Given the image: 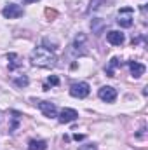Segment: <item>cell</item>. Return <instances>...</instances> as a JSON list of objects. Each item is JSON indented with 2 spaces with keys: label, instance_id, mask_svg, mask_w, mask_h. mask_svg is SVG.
<instances>
[{
  "label": "cell",
  "instance_id": "cell-7",
  "mask_svg": "<svg viewBox=\"0 0 148 150\" xmlns=\"http://www.w3.org/2000/svg\"><path fill=\"white\" fill-rule=\"evenodd\" d=\"M38 108L45 117H56V105L51 101H38Z\"/></svg>",
  "mask_w": 148,
  "mask_h": 150
},
{
  "label": "cell",
  "instance_id": "cell-11",
  "mask_svg": "<svg viewBox=\"0 0 148 150\" xmlns=\"http://www.w3.org/2000/svg\"><path fill=\"white\" fill-rule=\"evenodd\" d=\"M11 115H12V117H11V120H12V122H11V127H9V131H11V133H14V131L18 129L19 122H21V113L16 112V110H12V112H11Z\"/></svg>",
  "mask_w": 148,
  "mask_h": 150
},
{
  "label": "cell",
  "instance_id": "cell-13",
  "mask_svg": "<svg viewBox=\"0 0 148 150\" xmlns=\"http://www.w3.org/2000/svg\"><path fill=\"white\" fill-rule=\"evenodd\" d=\"M28 149L30 150H45L47 149V143L44 140H30Z\"/></svg>",
  "mask_w": 148,
  "mask_h": 150
},
{
  "label": "cell",
  "instance_id": "cell-19",
  "mask_svg": "<svg viewBox=\"0 0 148 150\" xmlns=\"http://www.w3.org/2000/svg\"><path fill=\"white\" fill-rule=\"evenodd\" d=\"M78 150H98V147H96V145H92V143H89V145H82Z\"/></svg>",
  "mask_w": 148,
  "mask_h": 150
},
{
  "label": "cell",
  "instance_id": "cell-18",
  "mask_svg": "<svg viewBox=\"0 0 148 150\" xmlns=\"http://www.w3.org/2000/svg\"><path fill=\"white\" fill-rule=\"evenodd\" d=\"M44 44H45V45H47V49H49V51H51V49H58V44H56V42H54V40H52V42H51V40H49V38H44Z\"/></svg>",
  "mask_w": 148,
  "mask_h": 150
},
{
  "label": "cell",
  "instance_id": "cell-14",
  "mask_svg": "<svg viewBox=\"0 0 148 150\" xmlns=\"http://www.w3.org/2000/svg\"><path fill=\"white\" fill-rule=\"evenodd\" d=\"M91 26H92V32H94L96 35H99V33L103 32V28H105V21H103V19H92Z\"/></svg>",
  "mask_w": 148,
  "mask_h": 150
},
{
  "label": "cell",
  "instance_id": "cell-23",
  "mask_svg": "<svg viewBox=\"0 0 148 150\" xmlns=\"http://www.w3.org/2000/svg\"><path fill=\"white\" fill-rule=\"evenodd\" d=\"M25 4H33V2H37V0H23Z\"/></svg>",
  "mask_w": 148,
  "mask_h": 150
},
{
  "label": "cell",
  "instance_id": "cell-9",
  "mask_svg": "<svg viewBox=\"0 0 148 150\" xmlns=\"http://www.w3.org/2000/svg\"><path fill=\"white\" fill-rule=\"evenodd\" d=\"M7 59H9V70H16V68H19V67H23L21 58H19L18 54H14V52L7 54Z\"/></svg>",
  "mask_w": 148,
  "mask_h": 150
},
{
  "label": "cell",
  "instance_id": "cell-2",
  "mask_svg": "<svg viewBox=\"0 0 148 150\" xmlns=\"http://www.w3.org/2000/svg\"><path fill=\"white\" fill-rule=\"evenodd\" d=\"M117 23L122 26V28H131L132 23H134V11L132 7H124L118 11V16H117Z\"/></svg>",
  "mask_w": 148,
  "mask_h": 150
},
{
  "label": "cell",
  "instance_id": "cell-20",
  "mask_svg": "<svg viewBox=\"0 0 148 150\" xmlns=\"http://www.w3.org/2000/svg\"><path fill=\"white\" fill-rule=\"evenodd\" d=\"M98 4H101V0H92V2H91V7H89V11L96 9V7H98Z\"/></svg>",
  "mask_w": 148,
  "mask_h": 150
},
{
  "label": "cell",
  "instance_id": "cell-4",
  "mask_svg": "<svg viewBox=\"0 0 148 150\" xmlns=\"http://www.w3.org/2000/svg\"><path fill=\"white\" fill-rule=\"evenodd\" d=\"M70 94L73 98H85L89 94V84L87 82H78L70 87Z\"/></svg>",
  "mask_w": 148,
  "mask_h": 150
},
{
  "label": "cell",
  "instance_id": "cell-3",
  "mask_svg": "<svg viewBox=\"0 0 148 150\" xmlns=\"http://www.w3.org/2000/svg\"><path fill=\"white\" fill-rule=\"evenodd\" d=\"M2 14H4V18H7V19H16V18H21V16H23V7L18 5V4H9V5L4 7Z\"/></svg>",
  "mask_w": 148,
  "mask_h": 150
},
{
  "label": "cell",
  "instance_id": "cell-22",
  "mask_svg": "<svg viewBox=\"0 0 148 150\" xmlns=\"http://www.w3.org/2000/svg\"><path fill=\"white\" fill-rule=\"evenodd\" d=\"M73 138L77 140V142H78V140H84V134H75Z\"/></svg>",
  "mask_w": 148,
  "mask_h": 150
},
{
  "label": "cell",
  "instance_id": "cell-8",
  "mask_svg": "<svg viewBox=\"0 0 148 150\" xmlns=\"http://www.w3.org/2000/svg\"><path fill=\"white\" fill-rule=\"evenodd\" d=\"M106 40L110 42L111 45H122V44H124V33L111 30V32L106 33Z\"/></svg>",
  "mask_w": 148,
  "mask_h": 150
},
{
  "label": "cell",
  "instance_id": "cell-12",
  "mask_svg": "<svg viewBox=\"0 0 148 150\" xmlns=\"http://www.w3.org/2000/svg\"><path fill=\"white\" fill-rule=\"evenodd\" d=\"M120 65V61H118V58H111L110 59V65L105 68V72H106V75L108 77H115V68Z\"/></svg>",
  "mask_w": 148,
  "mask_h": 150
},
{
  "label": "cell",
  "instance_id": "cell-16",
  "mask_svg": "<svg viewBox=\"0 0 148 150\" xmlns=\"http://www.w3.org/2000/svg\"><path fill=\"white\" fill-rule=\"evenodd\" d=\"M58 84H59V79H58L56 75H52V77H49L47 82L44 84V91H49V86H58Z\"/></svg>",
  "mask_w": 148,
  "mask_h": 150
},
{
  "label": "cell",
  "instance_id": "cell-17",
  "mask_svg": "<svg viewBox=\"0 0 148 150\" xmlns=\"http://www.w3.org/2000/svg\"><path fill=\"white\" fill-rule=\"evenodd\" d=\"M14 82H16V86H19V87H25V86H28V77H18V79H14Z\"/></svg>",
  "mask_w": 148,
  "mask_h": 150
},
{
  "label": "cell",
  "instance_id": "cell-6",
  "mask_svg": "<svg viewBox=\"0 0 148 150\" xmlns=\"http://www.w3.org/2000/svg\"><path fill=\"white\" fill-rule=\"evenodd\" d=\"M77 117H78V113L75 112L73 108H63L61 113H59V122L61 124H68V122H73Z\"/></svg>",
  "mask_w": 148,
  "mask_h": 150
},
{
  "label": "cell",
  "instance_id": "cell-10",
  "mask_svg": "<svg viewBox=\"0 0 148 150\" xmlns=\"http://www.w3.org/2000/svg\"><path fill=\"white\" fill-rule=\"evenodd\" d=\"M129 68H131V74L134 75V77H141V75L145 74V65H141V63H138V61H129Z\"/></svg>",
  "mask_w": 148,
  "mask_h": 150
},
{
  "label": "cell",
  "instance_id": "cell-21",
  "mask_svg": "<svg viewBox=\"0 0 148 150\" xmlns=\"http://www.w3.org/2000/svg\"><path fill=\"white\" fill-rule=\"evenodd\" d=\"M136 136H138V138H143V136H145V127H143V129H141V131H140Z\"/></svg>",
  "mask_w": 148,
  "mask_h": 150
},
{
  "label": "cell",
  "instance_id": "cell-1",
  "mask_svg": "<svg viewBox=\"0 0 148 150\" xmlns=\"http://www.w3.org/2000/svg\"><path fill=\"white\" fill-rule=\"evenodd\" d=\"M32 63L35 65V67H42V68H52L54 65H56V56L49 51V49H45V47H37V49H33L32 51Z\"/></svg>",
  "mask_w": 148,
  "mask_h": 150
},
{
  "label": "cell",
  "instance_id": "cell-15",
  "mask_svg": "<svg viewBox=\"0 0 148 150\" xmlns=\"http://www.w3.org/2000/svg\"><path fill=\"white\" fill-rule=\"evenodd\" d=\"M44 12H45V18H47V21H54V19L58 18V11H56V9H51V7H47Z\"/></svg>",
  "mask_w": 148,
  "mask_h": 150
},
{
  "label": "cell",
  "instance_id": "cell-5",
  "mask_svg": "<svg viewBox=\"0 0 148 150\" xmlns=\"http://www.w3.org/2000/svg\"><path fill=\"white\" fill-rule=\"evenodd\" d=\"M98 96H99L103 101H106V103H113V101H115V98H117V91H115L111 86H105V87H101V89H99Z\"/></svg>",
  "mask_w": 148,
  "mask_h": 150
}]
</instances>
